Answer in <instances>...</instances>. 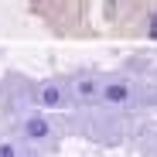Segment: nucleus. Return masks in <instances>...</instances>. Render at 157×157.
<instances>
[{"instance_id":"1","label":"nucleus","mask_w":157,"mask_h":157,"mask_svg":"<svg viewBox=\"0 0 157 157\" xmlns=\"http://www.w3.org/2000/svg\"><path fill=\"white\" fill-rule=\"evenodd\" d=\"M99 96H102V102H113V106H120V102L130 99V86H126V82H106Z\"/></svg>"},{"instance_id":"2","label":"nucleus","mask_w":157,"mask_h":157,"mask_svg":"<svg viewBox=\"0 0 157 157\" xmlns=\"http://www.w3.org/2000/svg\"><path fill=\"white\" fill-rule=\"evenodd\" d=\"M24 133H28L31 140H44L51 133V126H48L44 116H28V120H24Z\"/></svg>"},{"instance_id":"3","label":"nucleus","mask_w":157,"mask_h":157,"mask_svg":"<svg viewBox=\"0 0 157 157\" xmlns=\"http://www.w3.org/2000/svg\"><path fill=\"white\" fill-rule=\"evenodd\" d=\"M38 102H41V106H62V89L58 86H41Z\"/></svg>"},{"instance_id":"4","label":"nucleus","mask_w":157,"mask_h":157,"mask_svg":"<svg viewBox=\"0 0 157 157\" xmlns=\"http://www.w3.org/2000/svg\"><path fill=\"white\" fill-rule=\"evenodd\" d=\"M75 92L82 96V99H92V96H99V92H102V86H96L92 78H75Z\"/></svg>"},{"instance_id":"5","label":"nucleus","mask_w":157,"mask_h":157,"mask_svg":"<svg viewBox=\"0 0 157 157\" xmlns=\"http://www.w3.org/2000/svg\"><path fill=\"white\" fill-rule=\"evenodd\" d=\"M0 157H17V150H14V144H0Z\"/></svg>"},{"instance_id":"6","label":"nucleus","mask_w":157,"mask_h":157,"mask_svg":"<svg viewBox=\"0 0 157 157\" xmlns=\"http://www.w3.org/2000/svg\"><path fill=\"white\" fill-rule=\"evenodd\" d=\"M150 38H157V10L150 14Z\"/></svg>"}]
</instances>
